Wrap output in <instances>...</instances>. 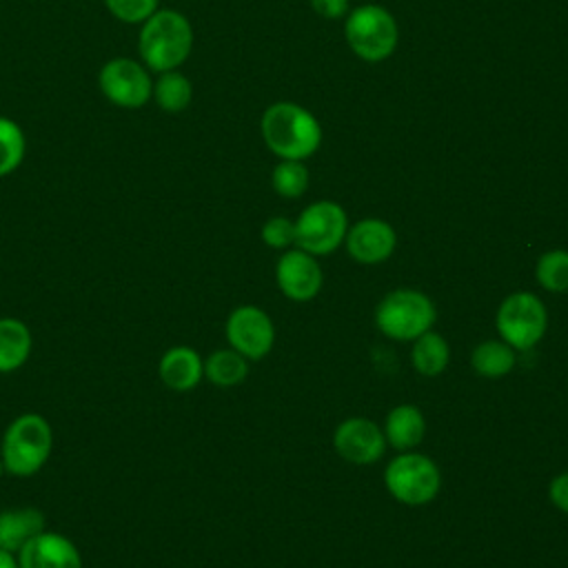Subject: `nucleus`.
I'll use <instances>...</instances> for the list:
<instances>
[{
  "mask_svg": "<svg viewBox=\"0 0 568 568\" xmlns=\"http://www.w3.org/2000/svg\"><path fill=\"white\" fill-rule=\"evenodd\" d=\"M193 42L195 36L189 18L182 11L160 7L140 24L138 55L153 73L173 71L189 60Z\"/></svg>",
  "mask_w": 568,
  "mask_h": 568,
  "instance_id": "1",
  "label": "nucleus"
},
{
  "mask_svg": "<svg viewBox=\"0 0 568 568\" xmlns=\"http://www.w3.org/2000/svg\"><path fill=\"white\" fill-rule=\"evenodd\" d=\"M264 144L280 160H306L322 144V126L317 118L297 102H273L260 120Z\"/></svg>",
  "mask_w": 568,
  "mask_h": 568,
  "instance_id": "2",
  "label": "nucleus"
},
{
  "mask_svg": "<svg viewBox=\"0 0 568 568\" xmlns=\"http://www.w3.org/2000/svg\"><path fill=\"white\" fill-rule=\"evenodd\" d=\"M53 450L51 424L38 413L18 415L2 435L0 459L4 473L13 477L36 475Z\"/></svg>",
  "mask_w": 568,
  "mask_h": 568,
  "instance_id": "3",
  "label": "nucleus"
},
{
  "mask_svg": "<svg viewBox=\"0 0 568 568\" xmlns=\"http://www.w3.org/2000/svg\"><path fill=\"white\" fill-rule=\"evenodd\" d=\"M344 36L359 60L382 62L395 53L399 27L388 9L379 4H359L346 13Z\"/></svg>",
  "mask_w": 568,
  "mask_h": 568,
  "instance_id": "4",
  "label": "nucleus"
},
{
  "mask_svg": "<svg viewBox=\"0 0 568 568\" xmlns=\"http://www.w3.org/2000/svg\"><path fill=\"white\" fill-rule=\"evenodd\" d=\"M437 311L430 297L415 288L390 291L375 308L377 328L399 342H413L422 333L430 331L435 324Z\"/></svg>",
  "mask_w": 568,
  "mask_h": 568,
  "instance_id": "5",
  "label": "nucleus"
},
{
  "mask_svg": "<svg viewBox=\"0 0 568 568\" xmlns=\"http://www.w3.org/2000/svg\"><path fill=\"white\" fill-rule=\"evenodd\" d=\"M384 484L397 501L406 506H422L439 493L442 475L430 457L422 453H399L388 462Z\"/></svg>",
  "mask_w": 568,
  "mask_h": 568,
  "instance_id": "6",
  "label": "nucleus"
},
{
  "mask_svg": "<svg viewBox=\"0 0 568 568\" xmlns=\"http://www.w3.org/2000/svg\"><path fill=\"white\" fill-rule=\"evenodd\" d=\"M497 333L499 337L519 351L532 348L546 333L548 313L544 302L528 291L510 293L497 308Z\"/></svg>",
  "mask_w": 568,
  "mask_h": 568,
  "instance_id": "7",
  "label": "nucleus"
},
{
  "mask_svg": "<svg viewBox=\"0 0 568 568\" xmlns=\"http://www.w3.org/2000/svg\"><path fill=\"white\" fill-rule=\"evenodd\" d=\"M348 215L342 204L317 200L295 220V244L311 255L333 253L346 237Z\"/></svg>",
  "mask_w": 568,
  "mask_h": 568,
  "instance_id": "8",
  "label": "nucleus"
},
{
  "mask_svg": "<svg viewBox=\"0 0 568 568\" xmlns=\"http://www.w3.org/2000/svg\"><path fill=\"white\" fill-rule=\"evenodd\" d=\"M100 93L118 109H142L151 100V71L135 58H111L98 71Z\"/></svg>",
  "mask_w": 568,
  "mask_h": 568,
  "instance_id": "9",
  "label": "nucleus"
},
{
  "mask_svg": "<svg viewBox=\"0 0 568 568\" xmlns=\"http://www.w3.org/2000/svg\"><path fill=\"white\" fill-rule=\"evenodd\" d=\"M226 339L246 359H262L275 344L273 320L260 306H237L226 320Z\"/></svg>",
  "mask_w": 568,
  "mask_h": 568,
  "instance_id": "10",
  "label": "nucleus"
},
{
  "mask_svg": "<svg viewBox=\"0 0 568 568\" xmlns=\"http://www.w3.org/2000/svg\"><path fill=\"white\" fill-rule=\"evenodd\" d=\"M333 446L351 464H373L384 455V430L366 417H348L333 433Z\"/></svg>",
  "mask_w": 568,
  "mask_h": 568,
  "instance_id": "11",
  "label": "nucleus"
},
{
  "mask_svg": "<svg viewBox=\"0 0 568 568\" xmlns=\"http://www.w3.org/2000/svg\"><path fill=\"white\" fill-rule=\"evenodd\" d=\"M275 282L288 300L306 302L322 288V268L315 255L302 248H291L275 264Z\"/></svg>",
  "mask_w": 568,
  "mask_h": 568,
  "instance_id": "12",
  "label": "nucleus"
},
{
  "mask_svg": "<svg viewBox=\"0 0 568 568\" xmlns=\"http://www.w3.org/2000/svg\"><path fill=\"white\" fill-rule=\"evenodd\" d=\"M346 251L359 264H379L388 260L397 244L395 229L379 217H364L348 226Z\"/></svg>",
  "mask_w": 568,
  "mask_h": 568,
  "instance_id": "13",
  "label": "nucleus"
},
{
  "mask_svg": "<svg viewBox=\"0 0 568 568\" xmlns=\"http://www.w3.org/2000/svg\"><path fill=\"white\" fill-rule=\"evenodd\" d=\"M20 568H82L78 546L62 532L42 530L18 552Z\"/></svg>",
  "mask_w": 568,
  "mask_h": 568,
  "instance_id": "14",
  "label": "nucleus"
},
{
  "mask_svg": "<svg viewBox=\"0 0 568 568\" xmlns=\"http://www.w3.org/2000/svg\"><path fill=\"white\" fill-rule=\"evenodd\" d=\"M158 373L166 388L184 393L195 388L204 377V362L191 346H173L160 357Z\"/></svg>",
  "mask_w": 568,
  "mask_h": 568,
  "instance_id": "15",
  "label": "nucleus"
},
{
  "mask_svg": "<svg viewBox=\"0 0 568 568\" xmlns=\"http://www.w3.org/2000/svg\"><path fill=\"white\" fill-rule=\"evenodd\" d=\"M44 530V515L33 506L0 510V548L20 552V548Z\"/></svg>",
  "mask_w": 568,
  "mask_h": 568,
  "instance_id": "16",
  "label": "nucleus"
},
{
  "mask_svg": "<svg viewBox=\"0 0 568 568\" xmlns=\"http://www.w3.org/2000/svg\"><path fill=\"white\" fill-rule=\"evenodd\" d=\"M426 433L424 415L413 404H399L386 415L384 424V437L386 442L397 450H410L415 448Z\"/></svg>",
  "mask_w": 568,
  "mask_h": 568,
  "instance_id": "17",
  "label": "nucleus"
},
{
  "mask_svg": "<svg viewBox=\"0 0 568 568\" xmlns=\"http://www.w3.org/2000/svg\"><path fill=\"white\" fill-rule=\"evenodd\" d=\"M33 337L18 317H0V373L18 371L31 355Z\"/></svg>",
  "mask_w": 568,
  "mask_h": 568,
  "instance_id": "18",
  "label": "nucleus"
},
{
  "mask_svg": "<svg viewBox=\"0 0 568 568\" xmlns=\"http://www.w3.org/2000/svg\"><path fill=\"white\" fill-rule=\"evenodd\" d=\"M151 100L164 113H182L189 109V104L193 100V84L180 69L162 71L153 80Z\"/></svg>",
  "mask_w": 568,
  "mask_h": 568,
  "instance_id": "19",
  "label": "nucleus"
},
{
  "mask_svg": "<svg viewBox=\"0 0 568 568\" xmlns=\"http://www.w3.org/2000/svg\"><path fill=\"white\" fill-rule=\"evenodd\" d=\"M448 359H450V348L439 333L426 331L417 339H413L410 362L417 373L426 377H435L448 366Z\"/></svg>",
  "mask_w": 568,
  "mask_h": 568,
  "instance_id": "20",
  "label": "nucleus"
},
{
  "mask_svg": "<svg viewBox=\"0 0 568 568\" xmlns=\"http://www.w3.org/2000/svg\"><path fill=\"white\" fill-rule=\"evenodd\" d=\"M246 375H248L246 357L233 348H220L204 359V377L220 388L237 386L246 379Z\"/></svg>",
  "mask_w": 568,
  "mask_h": 568,
  "instance_id": "21",
  "label": "nucleus"
},
{
  "mask_svg": "<svg viewBox=\"0 0 568 568\" xmlns=\"http://www.w3.org/2000/svg\"><path fill=\"white\" fill-rule=\"evenodd\" d=\"M470 364L481 377H501L515 366V348L504 339H486L473 348Z\"/></svg>",
  "mask_w": 568,
  "mask_h": 568,
  "instance_id": "22",
  "label": "nucleus"
},
{
  "mask_svg": "<svg viewBox=\"0 0 568 568\" xmlns=\"http://www.w3.org/2000/svg\"><path fill=\"white\" fill-rule=\"evenodd\" d=\"M27 155V138L22 126L7 115H0V178L20 169Z\"/></svg>",
  "mask_w": 568,
  "mask_h": 568,
  "instance_id": "23",
  "label": "nucleus"
},
{
  "mask_svg": "<svg viewBox=\"0 0 568 568\" xmlns=\"http://www.w3.org/2000/svg\"><path fill=\"white\" fill-rule=\"evenodd\" d=\"M311 173L304 160H280L271 173V184L277 195L286 200L302 197L308 189Z\"/></svg>",
  "mask_w": 568,
  "mask_h": 568,
  "instance_id": "24",
  "label": "nucleus"
},
{
  "mask_svg": "<svg viewBox=\"0 0 568 568\" xmlns=\"http://www.w3.org/2000/svg\"><path fill=\"white\" fill-rule=\"evenodd\" d=\"M535 280L548 293L568 291V251L564 248L546 251L535 264Z\"/></svg>",
  "mask_w": 568,
  "mask_h": 568,
  "instance_id": "25",
  "label": "nucleus"
},
{
  "mask_svg": "<svg viewBox=\"0 0 568 568\" xmlns=\"http://www.w3.org/2000/svg\"><path fill=\"white\" fill-rule=\"evenodd\" d=\"M106 11L124 24H142L160 9V0H102Z\"/></svg>",
  "mask_w": 568,
  "mask_h": 568,
  "instance_id": "26",
  "label": "nucleus"
},
{
  "mask_svg": "<svg viewBox=\"0 0 568 568\" xmlns=\"http://www.w3.org/2000/svg\"><path fill=\"white\" fill-rule=\"evenodd\" d=\"M262 240L271 248H288L295 244V222L284 215L268 217L262 226Z\"/></svg>",
  "mask_w": 568,
  "mask_h": 568,
  "instance_id": "27",
  "label": "nucleus"
},
{
  "mask_svg": "<svg viewBox=\"0 0 568 568\" xmlns=\"http://www.w3.org/2000/svg\"><path fill=\"white\" fill-rule=\"evenodd\" d=\"M311 7L326 20H339L348 13V0H311Z\"/></svg>",
  "mask_w": 568,
  "mask_h": 568,
  "instance_id": "28",
  "label": "nucleus"
},
{
  "mask_svg": "<svg viewBox=\"0 0 568 568\" xmlns=\"http://www.w3.org/2000/svg\"><path fill=\"white\" fill-rule=\"evenodd\" d=\"M548 497L552 501V506H557L559 510L568 513V473L557 475L550 486H548Z\"/></svg>",
  "mask_w": 568,
  "mask_h": 568,
  "instance_id": "29",
  "label": "nucleus"
},
{
  "mask_svg": "<svg viewBox=\"0 0 568 568\" xmlns=\"http://www.w3.org/2000/svg\"><path fill=\"white\" fill-rule=\"evenodd\" d=\"M0 568H20L18 566V557L13 552L0 548Z\"/></svg>",
  "mask_w": 568,
  "mask_h": 568,
  "instance_id": "30",
  "label": "nucleus"
},
{
  "mask_svg": "<svg viewBox=\"0 0 568 568\" xmlns=\"http://www.w3.org/2000/svg\"><path fill=\"white\" fill-rule=\"evenodd\" d=\"M2 473H4V466H2V459H0V477H2Z\"/></svg>",
  "mask_w": 568,
  "mask_h": 568,
  "instance_id": "31",
  "label": "nucleus"
}]
</instances>
